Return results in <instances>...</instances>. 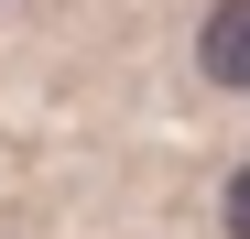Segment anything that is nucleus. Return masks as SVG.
Returning a JSON list of instances; mask_svg holds the SVG:
<instances>
[{
    "instance_id": "f257e3e1",
    "label": "nucleus",
    "mask_w": 250,
    "mask_h": 239,
    "mask_svg": "<svg viewBox=\"0 0 250 239\" xmlns=\"http://www.w3.org/2000/svg\"><path fill=\"white\" fill-rule=\"evenodd\" d=\"M196 76L218 98H250V0H207L196 11Z\"/></svg>"
},
{
    "instance_id": "f03ea898",
    "label": "nucleus",
    "mask_w": 250,
    "mask_h": 239,
    "mask_svg": "<svg viewBox=\"0 0 250 239\" xmlns=\"http://www.w3.org/2000/svg\"><path fill=\"white\" fill-rule=\"evenodd\" d=\"M218 239H250V152L218 174Z\"/></svg>"
}]
</instances>
